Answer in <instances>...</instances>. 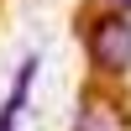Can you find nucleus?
Returning <instances> with one entry per match:
<instances>
[{"instance_id":"1","label":"nucleus","mask_w":131,"mask_h":131,"mask_svg":"<svg viewBox=\"0 0 131 131\" xmlns=\"http://www.w3.org/2000/svg\"><path fill=\"white\" fill-rule=\"evenodd\" d=\"M84 58H89L94 79H115L121 84L131 73V10H94L84 21Z\"/></svg>"},{"instance_id":"2","label":"nucleus","mask_w":131,"mask_h":131,"mask_svg":"<svg viewBox=\"0 0 131 131\" xmlns=\"http://www.w3.org/2000/svg\"><path fill=\"white\" fill-rule=\"evenodd\" d=\"M73 131H131V105L121 89L105 79H89L79 89V110H73Z\"/></svg>"},{"instance_id":"3","label":"nucleus","mask_w":131,"mask_h":131,"mask_svg":"<svg viewBox=\"0 0 131 131\" xmlns=\"http://www.w3.org/2000/svg\"><path fill=\"white\" fill-rule=\"evenodd\" d=\"M37 52L31 58H21V68H16V79H10V94H5V105H0V131H16V115L26 110V94H31V79H37Z\"/></svg>"},{"instance_id":"4","label":"nucleus","mask_w":131,"mask_h":131,"mask_svg":"<svg viewBox=\"0 0 131 131\" xmlns=\"http://www.w3.org/2000/svg\"><path fill=\"white\" fill-rule=\"evenodd\" d=\"M105 5H110V10H131V0H105Z\"/></svg>"}]
</instances>
